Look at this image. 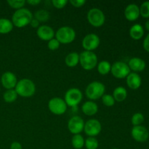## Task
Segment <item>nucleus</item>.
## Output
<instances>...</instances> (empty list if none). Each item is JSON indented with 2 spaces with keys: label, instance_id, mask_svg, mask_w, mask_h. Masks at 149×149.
<instances>
[{
  "label": "nucleus",
  "instance_id": "obj_1",
  "mask_svg": "<svg viewBox=\"0 0 149 149\" xmlns=\"http://www.w3.org/2000/svg\"><path fill=\"white\" fill-rule=\"evenodd\" d=\"M33 19V14L27 8H22L17 10L13 13L12 16V23L13 26L17 28H23L30 24Z\"/></svg>",
  "mask_w": 149,
  "mask_h": 149
},
{
  "label": "nucleus",
  "instance_id": "obj_2",
  "mask_svg": "<svg viewBox=\"0 0 149 149\" xmlns=\"http://www.w3.org/2000/svg\"><path fill=\"white\" fill-rule=\"evenodd\" d=\"M15 90L17 95L23 97H29L35 94L36 86L32 80L29 79H22L17 81Z\"/></svg>",
  "mask_w": 149,
  "mask_h": 149
},
{
  "label": "nucleus",
  "instance_id": "obj_3",
  "mask_svg": "<svg viewBox=\"0 0 149 149\" xmlns=\"http://www.w3.org/2000/svg\"><path fill=\"white\" fill-rule=\"evenodd\" d=\"M106 91V87L98 81H92L85 89V95L90 100H96L103 97Z\"/></svg>",
  "mask_w": 149,
  "mask_h": 149
},
{
  "label": "nucleus",
  "instance_id": "obj_4",
  "mask_svg": "<svg viewBox=\"0 0 149 149\" xmlns=\"http://www.w3.org/2000/svg\"><path fill=\"white\" fill-rule=\"evenodd\" d=\"M55 36V39L60 43L68 45L74 41L76 38V32L74 29L70 26H62L58 29Z\"/></svg>",
  "mask_w": 149,
  "mask_h": 149
},
{
  "label": "nucleus",
  "instance_id": "obj_5",
  "mask_svg": "<svg viewBox=\"0 0 149 149\" xmlns=\"http://www.w3.org/2000/svg\"><path fill=\"white\" fill-rule=\"evenodd\" d=\"M79 63L86 71H91L97 65V56L95 52L83 51L79 55Z\"/></svg>",
  "mask_w": 149,
  "mask_h": 149
},
{
  "label": "nucleus",
  "instance_id": "obj_6",
  "mask_svg": "<svg viewBox=\"0 0 149 149\" xmlns=\"http://www.w3.org/2000/svg\"><path fill=\"white\" fill-rule=\"evenodd\" d=\"M87 20L93 27L98 28L103 26L106 21V16L101 10L98 8H92L87 13Z\"/></svg>",
  "mask_w": 149,
  "mask_h": 149
},
{
  "label": "nucleus",
  "instance_id": "obj_7",
  "mask_svg": "<svg viewBox=\"0 0 149 149\" xmlns=\"http://www.w3.org/2000/svg\"><path fill=\"white\" fill-rule=\"evenodd\" d=\"M83 98V95L81 90L76 87L69 89L65 94V100L67 106L74 108L78 106Z\"/></svg>",
  "mask_w": 149,
  "mask_h": 149
},
{
  "label": "nucleus",
  "instance_id": "obj_8",
  "mask_svg": "<svg viewBox=\"0 0 149 149\" xmlns=\"http://www.w3.org/2000/svg\"><path fill=\"white\" fill-rule=\"evenodd\" d=\"M66 103L65 100L59 97H52L48 102V109L49 111L55 115H62L67 111Z\"/></svg>",
  "mask_w": 149,
  "mask_h": 149
},
{
  "label": "nucleus",
  "instance_id": "obj_9",
  "mask_svg": "<svg viewBox=\"0 0 149 149\" xmlns=\"http://www.w3.org/2000/svg\"><path fill=\"white\" fill-rule=\"evenodd\" d=\"M127 63L122 61H116L111 65V73L116 79H125L130 74Z\"/></svg>",
  "mask_w": 149,
  "mask_h": 149
},
{
  "label": "nucleus",
  "instance_id": "obj_10",
  "mask_svg": "<svg viewBox=\"0 0 149 149\" xmlns=\"http://www.w3.org/2000/svg\"><path fill=\"white\" fill-rule=\"evenodd\" d=\"M100 38L95 33H88L82 39L81 45L85 51L93 52V50L97 49L100 45Z\"/></svg>",
  "mask_w": 149,
  "mask_h": 149
},
{
  "label": "nucleus",
  "instance_id": "obj_11",
  "mask_svg": "<svg viewBox=\"0 0 149 149\" xmlns=\"http://www.w3.org/2000/svg\"><path fill=\"white\" fill-rule=\"evenodd\" d=\"M101 130V124L97 119H89L84 123V131L87 136L94 137L95 138V137L97 136L100 133Z\"/></svg>",
  "mask_w": 149,
  "mask_h": 149
},
{
  "label": "nucleus",
  "instance_id": "obj_12",
  "mask_svg": "<svg viewBox=\"0 0 149 149\" xmlns=\"http://www.w3.org/2000/svg\"><path fill=\"white\" fill-rule=\"evenodd\" d=\"M84 121L81 117L79 116H74L68 120V129L69 132L73 135L80 134L84 127Z\"/></svg>",
  "mask_w": 149,
  "mask_h": 149
},
{
  "label": "nucleus",
  "instance_id": "obj_13",
  "mask_svg": "<svg viewBox=\"0 0 149 149\" xmlns=\"http://www.w3.org/2000/svg\"><path fill=\"white\" fill-rule=\"evenodd\" d=\"M131 135L135 141L138 143H144L148 141L149 132L146 127L139 125L132 127L131 130Z\"/></svg>",
  "mask_w": 149,
  "mask_h": 149
},
{
  "label": "nucleus",
  "instance_id": "obj_14",
  "mask_svg": "<svg viewBox=\"0 0 149 149\" xmlns=\"http://www.w3.org/2000/svg\"><path fill=\"white\" fill-rule=\"evenodd\" d=\"M17 79L15 74L10 71H7L4 72L1 75V82L2 84L3 87L6 90H13L15 89L16 84L17 83Z\"/></svg>",
  "mask_w": 149,
  "mask_h": 149
},
{
  "label": "nucleus",
  "instance_id": "obj_15",
  "mask_svg": "<svg viewBox=\"0 0 149 149\" xmlns=\"http://www.w3.org/2000/svg\"><path fill=\"white\" fill-rule=\"evenodd\" d=\"M55 31L52 27L47 25H42L39 26L36 30V35L40 39L43 41H48L51 40L53 39L55 36Z\"/></svg>",
  "mask_w": 149,
  "mask_h": 149
},
{
  "label": "nucleus",
  "instance_id": "obj_16",
  "mask_svg": "<svg viewBox=\"0 0 149 149\" xmlns=\"http://www.w3.org/2000/svg\"><path fill=\"white\" fill-rule=\"evenodd\" d=\"M125 18L129 21H135L140 17V8L136 4H130L125 8Z\"/></svg>",
  "mask_w": 149,
  "mask_h": 149
},
{
  "label": "nucleus",
  "instance_id": "obj_17",
  "mask_svg": "<svg viewBox=\"0 0 149 149\" xmlns=\"http://www.w3.org/2000/svg\"><path fill=\"white\" fill-rule=\"evenodd\" d=\"M127 85L131 90H138L142 84V79L138 73L130 72L126 78Z\"/></svg>",
  "mask_w": 149,
  "mask_h": 149
},
{
  "label": "nucleus",
  "instance_id": "obj_18",
  "mask_svg": "<svg viewBox=\"0 0 149 149\" xmlns=\"http://www.w3.org/2000/svg\"><path fill=\"white\" fill-rule=\"evenodd\" d=\"M127 65L130 71L132 70L135 73L141 72L145 69L146 66L145 61L142 58H138V57H134L131 58L128 62Z\"/></svg>",
  "mask_w": 149,
  "mask_h": 149
},
{
  "label": "nucleus",
  "instance_id": "obj_19",
  "mask_svg": "<svg viewBox=\"0 0 149 149\" xmlns=\"http://www.w3.org/2000/svg\"><path fill=\"white\" fill-rule=\"evenodd\" d=\"M81 111L84 114L87 116H94L98 111V106L96 104V103H95L93 100H88L83 103L81 106Z\"/></svg>",
  "mask_w": 149,
  "mask_h": 149
},
{
  "label": "nucleus",
  "instance_id": "obj_20",
  "mask_svg": "<svg viewBox=\"0 0 149 149\" xmlns=\"http://www.w3.org/2000/svg\"><path fill=\"white\" fill-rule=\"evenodd\" d=\"M130 36L134 40H140L144 35V29L141 24H135L130 29Z\"/></svg>",
  "mask_w": 149,
  "mask_h": 149
},
{
  "label": "nucleus",
  "instance_id": "obj_21",
  "mask_svg": "<svg viewBox=\"0 0 149 149\" xmlns=\"http://www.w3.org/2000/svg\"><path fill=\"white\" fill-rule=\"evenodd\" d=\"M65 65L70 68L76 67L79 63V54L77 52H71L65 58Z\"/></svg>",
  "mask_w": 149,
  "mask_h": 149
},
{
  "label": "nucleus",
  "instance_id": "obj_22",
  "mask_svg": "<svg viewBox=\"0 0 149 149\" xmlns=\"http://www.w3.org/2000/svg\"><path fill=\"white\" fill-rule=\"evenodd\" d=\"M112 96L114 98L115 101L122 102L125 100V99L127 97V91L126 88H125L124 87L119 86L113 90Z\"/></svg>",
  "mask_w": 149,
  "mask_h": 149
},
{
  "label": "nucleus",
  "instance_id": "obj_23",
  "mask_svg": "<svg viewBox=\"0 0 149 149\" xmlns=\"http://www.w3.org/2000/svg\"><path fill=\"white\" fill-rule=\"evenodd\" d=\"M13 23L10 20L4 17L0 18V33L1 34H7L13 31Z\"/></svg>",
  "mask_w": 149,
  "mask_h": 149
},
{
  "label": "nucleus",
  "instance_id": "obj_24",
  "mask_svg": "<svg viewBox=\"0 0 149 149\" xmlns=\"http://www.w3.org/2000/svg\"><path fill=\"white\" fill-rule=\"evenodd\" d=\"M97 71L101 75L105 76L111 72V64L107 61H102L97 65Z\"/></svg>",
  "mask_w": 149,
  "mask_h": 149
},
{
  "label": "nucleus",
  "instance_id": "obj_25",
  "mask_svg": "<svg viewBox=\"0 0 149 149\" xmlns=\"http://www.w3.org/2000/svg\"><path fill=\"white\" fill-rule=\"evenodd\" d=\"M84 138L80 134L73 135L71 138V145L75 149H81L84 146Z\"/></svg>",
  "mask_w": 149,
  "mask_h": 149
},
{
  "label": "nucleus",
  "instance_id": "obj_26",
  "mask_svg": "<svg viewBox=\"0 0 149 149\" xmlns=\"http://www.w3.org/2000/svg\"><path fill=\"white\" fill-rule=\"evenodd\" d=\"M17 94L15 89L13 90H7L3 94V99L6 103H13L17 98Z\"/></svg>",
  "mask_w": 149,
  "mask_h": 149
},
{
  "label": "nucleus",
  "instance_id": "obj_27",
  "mask_svg": "<svg viewBox=\"0 0 149 149\" xmlns=\"http://www.w3.org/2000/svg\"><path fill=\"white\" fill-rule=\"evenodd\" d=\"M34 18L36 19L38 21L40 22H47L49 18V13L47 10H39L34 13Z\"/></svg>",
  "mask_w": 149,
  "mask_h": 149
},
{
  "label": "nucleus",
  "instance_id": "obj_28",
  "mask_svg": "<svg viewBox=\"0 0 149 149\" xmlns=\"http://www.w3.org/2000/svg\"><path fill=\"white\" fill-rule=\"evenodd\" d=\"M98 146V141L94 137H88L84 141V146L87 149H97Z\"/></svg>",
  "mask_w": 149,
  "mask_h": 149
},
{
  "label": "nucleus",
  "instance_id": "obj_29",
  "mask_svg": "<svg viewBox=\"0 0 149 149\" xmlns=\"http://www.w3.org/2000/svg\"><path fill=\"white\" fill-rule=\"evenodd\" d=\"M7 2L10 7L17 10L23 8L26 1L25 0H8Z\"/></svg>",
  "mask_w": 149,
  "mask_h": 149
},
{
  "label": "nucleus",
  "instance_id": "obj_30",
  "mask_svg": "<svg viewBox=\"0 0 149 149\" xmlns=\"http://www.w3.org/2000/svg\"><path fill=\"white\" fill-rule=\"evenodd\" d=\"M144 116L141 113H135L132 115V119H131V122L133 127L139 126L142 125L143 122H144Z\"/></svg>",
  "mask_w": 149,
  "mask_h": 149
},
{
  "label": "nucleus",
  "instance_id": "obj_31",
  "mask_svg": "<svg viewBox=\"0 0 149 149\" xmlns=\"http://www.w3.org/2000/svg\"><path fill=\"white\" fill-rule=\"evenodd\" d=\"M140 8V15L143 18H149V1L142 3Z\"/></svg>",
  "mask_w": 149,
  "mask_h": 149
},
{
  "label": "nucleus",
  "instance_id": "obj_32",
  "mask_svg": "<svg viewBox=\"0 0 149 149\" xmlns=\"http://www.w3.org/2000/svg\"><path fill=\"white\" fill-rule=\"evenodd\" d=\"M102 98V103L107 107H112L115 104V100L111 95L104 94Z\"/></svg>",
  "mask_w": 149,
  "mask_h": 149
},
{
  "label": "nucleus",
  "instance_id": "obj_33",
  "mask_svg": "<svg viewBox=\"0 0 149 149\" xmlns=\"http://www.w3.org/2000/svg\"><path fill=\"white\" fill-rule=\"evenodd\" d=\"M60 45H61V43L55 38L49 40L47 43L48 49L51 51H55L58 49L60 47Z\"/></svg>",
  "mask_w": 149,
  "mask_h": 149
},
{
  "label": "nucleus",
  "instance_id": "obj_34",
  "mask_svg": "<svg viewBox=\"0 0 149 149\" xmlns=\"http://www.w3.org/2000/svg\"><path fill=\"white\" fill-rule=\"evenodd\" d=\"M68 1L67 0H53L52 4L54 7L57 9H63L66 6Z\"/></svg>",
  "mask_w": 149,
  "mask_h": 149
},
{
  "label": "nucleus",
  "instance_id": "obj_35",
  "mask_svg": "<svg viewBox=\"0 0 149 149\" xmlns=\"http://www.w3.org/2000/svg\"><path fill=\"white\" fill-rule=\"evenodd\" d=\"M69 2L71 3V5L77 8H79L84 6V4L86 3L85 0H70Z\"/></svg>",
  "mask_w": 149,
  "mask_h": 149
},
{
  "label": "nucleus",
  "instance_id": "obj_36",
  "mask_svg": "<svg viewBox=\"0 0 149 149\" xmlns=\"http://www.w3.org/2000/svg\"><path fill=\"white\" fill-rule=\"evenodd\" d=\"M143 49L146 52H149V33L146 36L145 39H144L143 42Z\"/></svg>",
  "mask_w": 149,
  "mask_h": 149
},
{
  "label": "nucleus",
  "instance_id": "obj_37",
  "mask_svg": "<svg viewBox=\"0 0 149 149\" xmlns=\"http://www.w3.org/2000/svg\"><path fill=\"white\" fill-rule=\"evenodd\" d=\"M10 149H23V147L20 143L15 141V142L12 143L10 145Z\"/></svg>",
  "mask_w": 149,
  "mask_h": 149
},
{
  "label": "nucleus",
  "instance_id": "obj_38",
  "mask_svg": "<svg viewBox=\"0 0 149 149\" xmlns=\"http://www.w3.org/2000/svg\"><path fill=\"white\" fill-rule=\"evenodd\" d=\"M30 25L32 28L33 29H38L39 27V22L36 19H35L34 17H33V19L31 20V21L30 22Z\"/></svg>",
  "mask_w": 149,
  "mask_h": 149
},
{
  "label": "nucleus",
  "instance_id": "obj_39",
  "mask_svg": "<svg viewBox=\"0 0 149 149\" xmlns=\"http://www.w3.org/2000/svg\"><path fill=\"white\" fill-rule=\"evenodd\" d=\"M26 3L31 6H36L41 3V0H28Z\"/></svg>",
  "mask_w": 149,
  "mask_h": 149
},
{
  "label": "nucleus",
  "instance_id": "obj_40",
  "mask_svg": "<svg viewBox=\"0 0 149 149\" xmlns=\"http://www.w3.org/2000/svg\"><path fill=\"white\" fill-rule=\"evenodd\" d=\"M145 28L148 31H149V20H147L145 23Z\"/></svg>",
  "mask_w": 149,
  "mask_h": 149
},
{
  "label": "nucleus",
  "instance_id": "obj_41",
  "mask_svg": "<svg viewBox=\"0 0 149 149\" xmlns=\"http://www.w3.org/2000/svg\"><path fill=\"white\" fill-rule=\"evenodd\" d=\"M113 149H119V148H113Z\"/></svg>",
  "mask_w": 149,
  "mask_h": 149
}]
</instances>
